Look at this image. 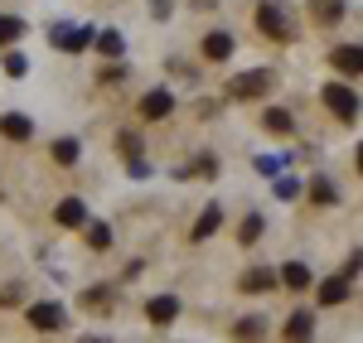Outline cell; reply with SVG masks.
Instances as JSON below:
<instances>
[{
	"instance_id": "1",
	"label": "cell",
	"mask_w": 363,
	"mask_h": 343,
	"mask_svg": "<svg viewBox=\"0 0 363 343\" xmlns=\"http://www.w3.org/2000/svg\"><path fill=\"white\" fill-rule=\"evenodd\" d=\"M267 87H272V73H267V68H252V73H242V78L228 83V97H233V102H252V97H262Z\"/></svg>"
},
{
	"instance_id": "2",
	"label": "cell",
	"mask_w": 363,
	"mask_h": 343,
	"mask_svg": "<svg viewBox=\"0 0 363 343\" xmlns=\"http://www.w3.org/2000/svg\"><path fill=\"white\" fill-rule=\"evenodd\" d=\"M257 25H262V34H272V39H291V20H286V10L281 5H257Z\"/></svg>"
},
{
	"instance_id": "3",
	"label": "cell",
	"mask_w": 363,
	"mask_h": 343,
	"mask_svg": "<svg viewBox=\"0 0 363 343\" xmlns=\"http://www.w3.org/2000/svg\"><path fill=\"white\" fill-rule=\"evenodd\" d=\"M325 107H330L335 116H344V121H354V116H359V97H354L344 83H330L325 87Z\"/></svg>"
},
{
	"instance_id": "4",
	"label": "cell",
	"mask_w": 363,
	"mask_h": 343,
	"mask_svg": "<svg viewBox=\"0 0 363 343\" xmlns=\"http://www.w3.org/2000/svg\"><path fill=\"white\" fill-rule=\"evenodd\" d=\"M63 305H54V300H39V305H29V324L34 329H44V334H54V329H63Z\"/></svg>"
},
{
	"instance_id": "5",
	"label": "cell",
	"mask_w": 363,
	"mask_h": 343,
	"mask_svg": "<svg viewBox=\"0 0 363 343\" xmlns=\"http://www.w3.org/2000/svg\"><path fill=\"white\" fill-rule=\"evenodd\" d=\"M87 44H92V29H73V25L54 29V49H63V54H83Z\"/></svg>"
},
{
	"instance_id": "6",
	"label": "cell",
	"mask_w": 363,
	"mask_h": 343,
	"mask_svg": "<svg viewBox=\"0 0 363 343\" xmlns=\"http://www.w3.org/2000/svg\"><path fill=\"white\" fill-rule=\"evenodd\" d=\"M0 136H5V141H29V136H34V121L20 116V112H5L0 116Z\"/></svg>"
},
{
	"instance_id": "7",
	"label": "cell",
	"mask_w": 363,
	"mask_h": 343,
	"mask_svg": "<svg viewBox=\"0 0 363 343\" xmlns=\"http://www.w3.org/2000/svg\"><path fill=\"white\" fill-rule=\"evenodd\" d=\"M169 107H174V97H169L165 87H155V92H145V102H140V112H145V121H165Z\"/></svg>"
},
{
	"instance_id": "8",
	"label": "cell",
	"mask_w": 363,
	"mask_h": 343,
	"mask_svg": "<svg viewBox=\"0 0 363 343\" xmlns=\"http://www.w3.org/2000/svg\"><path fill=\"white\" fill-rule=\"evenodd\" d=\"M174 315H179V300H174V295H155V300L145 305V319H150V324H169Z\"/></svg>"
},
{
	"instance_id": "9",
	"label": "cell",
	"mask_w": 363,
	"mask_h": 343,
	"mask_svg": "<svg viewBox=\"0 0 363 343\" xmlns=\"http://www.w3.org/2000/svg\"><path fill=\"white\" fill-rule=\"evenodd\" d=\"M238 286L247 290V295H262V290H272V286H277V276H272L267 266H252V271H242V281H238Z\"/></svg>"
},
{
	"instance_id": "10",
	"label": "cell",
	"mask_w": 363,
	"mask_h": 343,
	"mask_svg": "<svg viewBox=\"0 0 363 343\" xmlns=\"http://www.w3.org/2000/svg\"><path fill=\"white\" fill-rule=\"evenodd\" d=\"M315 339V319L301 310V315H291V324H286V343H310Z\"/></svg>"
},
{
	"instance_id": "11",
	"label": "cell",
	"mask_w": 363,
	"mask_h": 343,
	"mask_svg": "<svg viewBox=\"0 0 363 343\" xmlns=\"http://www.w3.org/2000/svg\"><path fill=\"white\" fill-rule=\"evenodd\" d=\"M218 223H223V208H218V203H208V208L199 213V223H194V242L213 237V232H218Z\"/></svg>"
},
{
	"instance_id": "12",
	"label": "cell",
	"mask_w": 363,
	"mask_h": 343,
	"mask_svg": "<svg viewBox=\"0 0 363 343\" xmlns=\"http://www.w3.org/2000/svg\"><path fill=\"white\" fill-rule=\"evenodd\" d=\"M54 218L63 223V228H83V223H87V208H83L78 199H63V203H58V213H54Z\"/></svg>"
},
{
	"instance_id": "13",
	"label": "cell",
	"mask_w": 363,
	"mask_h": 343,
	"mask_svg": "<svg viewBox=\"0 0 363 343\" xmlns=\"http://www.w3.org/2000/svg\"><path fill=\"white\" fill-rule=\"evenodd\" d=\"M228 54H233V34H208V39H203V58L223 63Z\"/></svg>"
},
{
	"instance_id": "14",
	"label": "cell",
	"mask_w": 363,
	"mask_h": 343,
	"mask_svg": "<svg viewBox=\"0 0 363 343\" xmlns=\"http://www.w3.org/2000/svg\"><path fill=\"white\" fill-rule=\"evenodd\" d=\"M339 300H349V276H335L320 286V305H339Z\"/></svg>"
},
{
	"instance_id": "15",
	"label": "cell",
	"mask_w": 363,
	"mask_h": 343,
	"mask_svg": "<svg viewBox=\"0 0 363 343\" xmlns=\"http://www.w3.org/2000/svg\"><path fill=\"white\" fill-rule=\"evenodd\" d=\"M335 68H339V73H359V68H363L359 44H344V49H335Z\"/></svg>"
},
{
	"instance_id": "16",
	"label": "cell",
	"mask_w": 363,
	"mask_h": 343,
	"mask_svg": "<svg viewBox=\"0 0 363 343\" xmlns=\"http://www.w3.org/2000/svg\"><path fill=\"white\" fill-rule=\"evenodd\" d=\"M281 281H286V290H306V286H310V266H301V261H286Z\"/></svg>"
},
{
	"instance_id": "17",
	"label": "cell",
	"mask_w": 363,
	"mask_h": 343,
	"mask_svg": "<svg viewBox=\"0 0 363 343\" xmlns=\"http://www.w3.org/2000/svg\"><path fill=\"white\" fill-rule=\"evenodd\" d=\"M262 121H267V131H272V136H291V126H296V121H291V112H281V107H272Z\"/></svg>"
},
{
	"instance_id": "18",
	"label": "cell",
	"mask_w": 363,
	"mask_h": 343,
	"mask_svg": "<svg viewBox=\"0 0 363 343\" xmlns=\"http://www.w3.org/2000/svg\"><path fill=\"white\" fill-rule=\"evenodd\" d=\"M257 339H267V319H242L238 324V343H257Z\"/></svg>"
},
{
	"instance_id": "19",
	"label": "cell",
	"mask_w": 363,
	"mask_h": 343,
	"mask_svg": "<svg viewBox=\"0 0 363 343\" xmlns=\"http://www.w3.org/2000/svg\"><path fill=\"white\" fill-rule=\"evenodd\" d=\"M315 20H325V25L344 20V0H315Z\"/></svg>"
},
{
	"instance_id": "20",
	"label": "cell",
	"mask_w": 363,
	"mask_h": 343,
	"mask_svg": "<svg viewBox=\"0 0 363 343\" xmlns=\"http://www.w3.org/2000/svg\"><path fill=\"white\" fill-rule=\"evenodd\" d=\"M87 247H92V252H107V247H112V228H107V223H92V228H87Z\"/></svg>"
},
{
	"instance_id": "21",
	"label": "cell",
	"mask_w": 363,
	"mask_h": 343,
	"mask_svg": "<svg viewBox=\"0 0 363 343\" xmlns=\"http://www.w3.org/2000/svg\"><path fill=\"white\" fill-rule=\"evenodd\" d=\"M83 305H87V310H97V315H102V310H112V290H107V286L87 290V295H83Z\"/></svg>"
},
{
	"instance_id": "22",
	"label": "cell",
	"mask_w": 363,
	"mask_h": 343,
	"mask_svg": "<svg viewBox=\"0 0 363 343\" xmlns=\"http://www.w3.org/2000/svg\"><path fill=\"white\" fill-rule=\"evenodd\" d=\"M25 34V20H15V15H0V44H15Z\"/></svg>"
},
{
	"instance_id": "23",
	"label": "cell",
	"mask_w": 363,
	"mask_h": 343,
	"mask_svg": "<svg viewBox=\"0 0 363 343\" xmlns=\"http://www.w3.org/2000/svg\"><path fill=\"white\" fill-rule=\"evenodd\" d=\"M54 160L58 165H73L78 160V141H54Z\"/></svg>"
},
{
	"instance_id": "24",
	"label": "cell",
	"mask_w": 363,
	"mask_h": 343,
	"mask_svg": "<svg viewBox=\"0 0 363 343\" xmlns=\"http://www.w3.org/2000/svg\"><path fill=\"white\" fill-rule=\"evenodd\" d=\"M92 44H97V49H102L107 58H116V54H121V34H97Z\"/></svg>"
},
{
	"instance_id": "25",
	"label": "cell",
	"mask_w": 363,
	"mask_h": 343,
	"mask_svg": "<svg viewBox=\"0 0 363 343\" xmlns=\"http://www.w3.org/2000/svg\"><path fill=\"white\" fill-rule=\"evenodd\" d=\"M238 237H242V242H247V247H252V242H257V237H262V218H257V213H252L247 223H242V228H238Z\"/></svg>"
},
{
	"instance_id": "26",
	"label": "cell",
	"mask_w": 363,
	"mask_h": 343,
	"mask_svg": "<svg viewBox=\"0 0 363 343\" xmlns=\"http://www.w3.org/2000/svg\"><path fill=\"white\" fill-rule=\"evenodd\" d=\"M310 194H315V203H335V184H330V179H315Z\"/></svg>"
},
{
	"instance_id": "27",
	"label": "cell",
	"mask_w": 363,
	"mask_h": 343,
	"mask_svg": "<svg viewBox=\"0 0 363 343\" xmlns=\"http://www.w3.org/2000/svg\"><path fill=\"white\" fill-rule=\"evenodd\" d=\"M5 73H10V78H25V58L10 54V58H5Z\"/></svg>"
},
{
	"instance_id": "28",
	"label": "cell",
	"mask_w": 363,
	"mask_h": 343,
	"mask_svg": "<svg viewBox=\"0 0 363 343\" xmlns=\"http://www.w3.org/2000/svg\"><path fill=\"white\" fill-rule=\"evenodd\" d=\"M83 343H107V339H83Z\"/></svg>"
}]
</instances>
